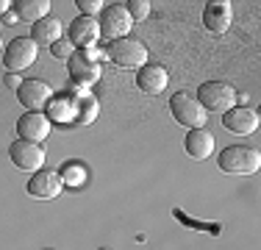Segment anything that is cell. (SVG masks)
I'll use <instances>...</instances> for the list:
<instances>
[{
    "instance_id": "cell-1",
    "label": "cell",
    "mask_w": 261,
    "mask_h": 250,
    "mask_svg": "<svg viewBox=\"0 0 261 250\" xmlns=\"http://www.w3.org/2000/svg\"><path fill=\"white\" fill-rule=\"evenodd\" d=\"M222 172L228 175H250L261 167V156L256 147H247V145H231L220 153L217 159Z\"/></svg>"
},
{
    "instance_id": "cell-2",
    "label": "cell",
    "mask_w": 261,
    "mask_h": 250,
    "mask_svg": "<svg viewBox=\"0 0 261 250\" xmlns=\"http://www.w3.org/2000/svg\"><path fill=\"white\" fill-rule=\"evenodd\" d=\"M106 59L114 61L117 67H128V70H139L147 64V47L145 42L125 36V39H114L106 47Z\"/></svg>"
},
{
    "instance_id": "cell-3",
    "label": "cell",
    "mask_w": 261,
    "mask_h": 250,
    "mask_svg": "<svg viewBox=\"0 0 261 250\" xmlns=\"http://www.w3.org/2000/svg\"><path fill=\"white\" fill-rule=\"evenodd\" d=\"M197 103L208 111H217V114H225L228 109H233L239 95H236V89L231 84H222V81H206V84H200V89H197Z\"/></svg>"
},
{
    "instance_id": "cell-4",
    "label": "cell",
    "mask_w": 261,
    "mask_h": 250,
    "mask_svg": "<svg viewBox=\"0 0 261 250\" xmlns=\"http://www.w3.org/2000/svg\"><path fill=\"white\" fill-rule=\"evenodd\" d=\"M170 114L175 117L178 125H186V128H206V109L197 103V97L192 92H175L170 97Z\"/></svg>"
},
{
    "instance_id": "cell-5",
    "label": "cell",
    "mask_w": 261,
    "mask_h": 250,
    "mask_svg": "<svg viewBox=\"0 0 261 250\" xmlns=\"http://www.w3.org/2000/svg\"><path fill=\"white\" fill-rule=\"evenodd\" d=\"M36 56H39V45L31 36H17L9 42V47L3 50V64L9 72H25L28 67H34Z\"/></svg>"
},
{
    "instance_id": "cell-6",
    "label": "cell",
    "mask_w": 261,
    "mask_h": 250,
    "mask_svg": "<svg viewBox=\"0 0 261 250\" xmlns=\"http://www.w3.org/2000/svg\"><path fill=\"white\" fill-rule=\"evenodd\" d=\"M97 25H100V36H106L109 42H114V39H125V36L130 34L134 20L128 17L125 3H111L100 11Z\"/></svg>"
},
{
    "instance_id": "cell-7",
    "label": "cell",
    "mask_w": 261,
    "mask_h": 250,
    "mask_svg": "<svg viewBox=\"0 0 261 250\" xmlns=\"http://www.w3.org/2000/svg\"><path fill=\"white\" fill-rule=\"evenodd\" d=\"M9 159H11V164H14L17 170L39 172V170H45L47 156H45V147L36 145V142L17 139V142H11V147H9Z\"/></svg>"
},
{
    "instance_id": "cell-8",
    "label": "cell",
    "mask_w": 261,
    "mask_h": 250,
    "mask_svg": "<svg viewBox=\"0 0 261 250\" xmlns=\"http://www.w3.org/2000/svg\"><path fill=\"white\" fill-rule=\"evenodd\" d=\"M233 22V6L231 0H208L203 6V25H206L208 34L222 36Z\"/></svg>"
},
{
    "instance_id": "cell-9",
    "label": "cell",
    "mask_w": 261,
    "mask_h": 250,
    "mask_svg": "<svg viewBox=\"0 0 261 250\" xmlns=\"http://www.w3.org/2000/svg\"><path fill=\"white\" fill-rule=\"evenodd\" d=\"M28 195L36 197V200H53L61 195V189H64V184H61V175L56 170H39V172H31L28 184H25Z\"/></svg>"
},
{
    "instance_id": "cell-10",
    "label": "cell",
    "mask_w": 261,
    "mask_h": 250,
    "mask_svg": "<svg viewBox=\"0 0 261 250\" xmlns=\"http://www.w3.org/2000/svg\"><path fill=\"white\" fill-rule=\"evenodd\" d=\"M50 97H53L50 84H45V81H39V78H22L20 89H17V100H20L28 111H42Z\"/></svg>"
},
{
    "instance_id": "cell-11",
    "label": "cell",
    "mask_w": 261,
    "mask_h": 250,
    "mask_svg": "<svg viewBox=\"0 0 261 250\" xmlns=\"http://www.w3.org/2000/svg\"><path fill=\"white\" fill-rule=\"evenodd\" d=\"M67 70H70L72 84L84 86V89H89L95 81H100V61L84 56V50H75V53H72V59L67 61Z\"/></svg>"
},
{
    "instance_id": "cell-12",
    "label": "cell",
    "mask_w": 261,
    "mask_h": 250,
    "mask_svg": "<svg viewBox=\"0 0 261 250\" xmlns=\"http://www.w3.org/2000/svg\"><path fill=\"white\" fill-rule=\"evenodd\" d=\"M47 134H50V120L45 117V111H25V114L17 120V136L25 139V142L42 145V142L47 139Z\"/></svg>"
},
{
    "instance_id": "cell-13",
    "label": "cell",
    "mask_w": 261,
    "mask_h": 250,
    "mask_svg": "<svg viewBox=\"0 0 261 250\" xmlns=\"http://www.w3.org/2000/svg\"><path fill=\"white\" fill-rule=\"evenodd\" d=\"M67 39L72 42L75 50L95 47V42L100 39V25H97L95 17H75V20L67 25Z\"/></svg>"
},
{
    "instance_id": "cell-14",
    "label": "cell",
    "mask_w": 261,
    "mask_h": 250,
    "mask_svg": "<svg viewBox=\"0 0 261 250\" xmlns=\"http://www.w3.org/2000/svg\"><path fill=\"white\" fill-rule=\"evenodd\" d=\"M222 128L231 131L236 136H247L258 128V111L247 109V106H233L222 114Z\"/></svg>"
},
{
    "instance_id": "cell-15",
    "label": "cell",
    "mask_w": 261,
    "mask_h": 250,
    "mask_svg": "<svg viewBox=\"0 0 261 250\" xmlns=\"http://www.w3.org/2000/svg\"><path fill=\"white\" fill-rule=\"evenodd\" d=\"M167 84H170V72L161 64H145L136 72V86L145 95H161L167 89Z\"/></svg>"
},
{
    "instance_id": "cell-16",
    "label": "cell",
    "mask_w": 261,
    "mask_h": 250,
    "mask_svg": "<svg viewBox=\"0 0 261 250\" xmlns=\"http://www.w3.org/2000/svg\"><path fill=\"white\" fill-rule=\"evenodd\" d=\"M184 150L189 159L195 161H206L214 156V136L208 134L206 128H192L184 139Z\"/></svg>"
},
{
    "instance_id": "cell-17",
    "label": "cell",
    "mask_w": 261,
    "mask_h": 250,
    "mask_svg": "<svg viewBox=\"0 0 261 250\" xmlns=\"http://www.w3.org/2000/svg\"><path fill=\"white\" fill-rule=\"evenodd\" d=\"M45 117L50 122H75V103H72V97L67 95H56L53 92V97L47 100V106H45Z\"/></svg>"
},
{
    "instance_id": "cell-18",
    "label": "cell",
    "mask_w": 261,
    "mask_h": 250,
    "mask_svg": "<svg viewBox=\"0 0 261 250\" xmlns=\"http://www.w3.org/2000/svg\"><path fill=\"white\" fill-rule=\"evenodd\" d=\"M61 36H64V25L61 20H56V17H45V20L34 22V28H31V39L36 42V45H47L50 47L53 42H59Z\"/></svg>"
},
{
    "instance_id": "cell-19",
    "label": "cell",
    "mask_w": 261,
    "mask_h": 250,
    "mask_svg": "<svg viewBox=\"0 0 261 250\" xmlns=\"http://www.w3.org/2000/svg\"><path fill=\"white\" fill-rule=\"evenodd\" d=\"M50 0H17V3H11V9H14V17H20V20L39 22L50 17Z\"/></svg>"
},
{
    "instance_id": "cell-20",
    "label": "cell",
    "mask_w": 261,
    "mask_h": 250,
    "mask_svg": "<svg viewBox=\"0 0 261 250\" xmlns=\"http://www.w3.org/2000/svg\"><path fill=\"white\" fill-rule=\"evenodd\" d=\"M72 103H75V122L78 125H92L100 114V103H97L95 95H89V89L81 92V95H70Z\"/></svg>"
},
{
    "instance_id": "cell-21",
    "label": "cell",
    "mask_w": 261,
    "mask_h": 250,
    "mask_svg": "<svg viewBox=\"0 0 261 250\" xmlns=\"http://www.w3.org/2000/svg\"><path fill=\"white\" fill-rule=\"evenodd\" d=\"M59 175H61V184H67V186H84V181H86V170L81 164H75V161L64 164Z\"/></svg>"
},
{
    "instance_id": "cell-22",
    "label": "cell",
    "mask_w": 261,
    "mask_h": 250,
    "mask_svg": "<svg viewBox=\"0 0 261 250\" xmlns=\"http://www.w3.org/2000/svg\"><path fill=\"white\" fill-rule=\"evenodd\" d=\"M125 9H128L130 20L142 22V20H147V17H150V0H128Z\"/></svg>"
},
{
    "instance_id": "cell-23",
    "label": "cell",
    "mask_w": 261,
    "mask_h": 250,
    "mask_svg": "<svg viewBox=\"0 0 261 250\" xmlns=\"http://www.w3.org/2000/svg\"><path fill=\"white\" fill-rule=\"evenodd\" d=\"M50 53H53V59H59V61H70L72 53H75V47H72V42L67 39V36H61L59 42L50 45Z\"/></svg>"
},
{
    "instance_id": "cell-24",
    "label": "cell",
    "mask_w": 261,
    "mask_h": 250,
    "mask_svg": "<svg viewBox=\"0 0 261 250\" xmlns=\"http://www.w3.org/2000/svg\"><path fill=\"white\" fill-rule=\"evenodd\" d=\"M75 6H78L81 17H95V14H100V11L106 9L103 0H75Z\"/></svg>"
},
{
    "instance_id": "cell-25",
    "label": "cell",
    "mask_w": 261,
    "mask_h": 250,
    "mask_svg": "<svg viewBox=\"0 0 261 250\" xmlns=\"http://www.w3.org/2000/svg\"><path fill=\"white\" fill-rule=\"evenodd\" d=\"M3 84L6 86H9V89H20V84H22V78H20V75H14V72H9V75H6V78H3Z\"/></svg>"
},
{
    "instance_id": "cell-26",
    "label": "cell",
    "mask_w": 261,
    "mask_h": 250,
    "mask_svg": "<svg viewBox=\"0 0 261 250\" xmlns=\"http://www.w3.org/2000/svg\"><path fill=\"white\" fill-rule=\"evenodd\" d=\"M9 9H11V0H0V14H6Z\"/></svg>"
},
{
    "instance_id": "cell-27",
    "label": "cell",
    "mask_w": 261,
    "mask_h": 250,
    "mask_svg": "<svg viewBox=\"0 0 261 250\" xmlns=\"http://www.w3.org/2000/svg\"><path fill=\"white\" fill-rule=\"evenodd\" d=\"M97 250H109V247H97Z\"/></svg>"
},
{
    "instance_id": "cell-28",
    "label": "cell",
    "mask_w": 261,
    "mask_h": 250,
    "mask_svg": "<svg viewBox=\"0 0 261 250\" xmlns=\"http://www.w3.org/2000/svg\"><path fill=\"white\" fill-rule=\"evenodd\" d=\"M0 50H3V42H0Z\"/></svg>"
},
{
    "instance_id": "cell-29",
    "label": "cell",
    "mask_w": 261,
    "mask_h": 250,
    "mask_svg": "<svg viewBox=\"0 0 261 250\" xmlns=\"http://www.w3.org/2000/svg\"><path fill=\"white\" fill-rule=\"evenodd\" d=\"M45 250H53V247H45Z\"/></svg>"
},
{
    "instance_id": "cell-30",
    "label": "cell",
    "mask_w": 261,
    "mask_h": 250,
    "mask_svg": "<svg viewBox=\"0 0 261 250\" xmlns=\"http://www.w3.org/2000/svg\"><path fill=\"white\" fill-rule=\"evenodd\" d=\"M0 31H3V25H0Z\"/></svg>"
}]
</instances>
